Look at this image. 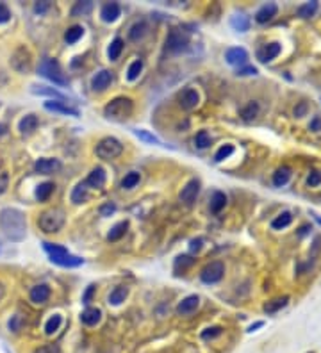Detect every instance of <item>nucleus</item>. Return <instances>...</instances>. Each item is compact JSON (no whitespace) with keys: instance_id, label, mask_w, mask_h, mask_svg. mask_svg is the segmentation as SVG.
I'll use <instances>...</instances> for the list:
<instances>
[{"instance_id":"nucleus-1","label":"nucleus","mask_w":321,"mask_h":353,"mask_svg":"<svg viewBox=\"0 0 321 353\" xmlns=\"http://www.w3.org/2000/svg\"><path fill=\"white\" fill-rule=\"evenodd\" d=\"M0 227L9 241H23L27 232L25 214L13 207H5L0 211Z\"/></svg>"},{"instance_id":"nucleus-2","label":"nucleus","mask_w":321,"mask_h":353,"mask_svg":"<svg viewBox=\"0 0 321 353\" xmlns=\"http://www.w3.org/2000/svg\"><path fill=\"white\" fill-rule=\"evenodd\" d=\"M43 248L50 255V260L54 264L62 266V268H77V266H82L84 260L80 257H75L68 252L64 246H59V244L54 243H43Z\"/></svg>"},{"instance_id":"nucleus-3","label":"nucleus","mask_w":321,"mask_h":353,"mask_svg":"<svg viewBox=\"0 0 321 353\" xmlns=\"http://www.w3.org/2000/svg\"><path fill=\"white\" fill-rule=\"evenodd\" d=\"M38 225L43 232L47 234H56L62 229L64 225V211L62 209H48V211H43L38 218Z\"/></svg>"},{"instance_id":"nucleus-4","label":"nucleus","mask_w":321,"mask_h":353,"mask_svg":"<svg viewBox=\"0 0 321 353\" xmlns=\"http://www.w3.org/2000/svg\"><path fill=\"white\" fill-rule=\"evenodd\" d=\"M132 109H134V104H132V100L129 97H118V98L111 100L105 105L104 115L113 119H123L132 115Z\"/></svg>"},{"instance_id":"nucleus-5","label":"nucleus","mask_w":321,"mask_h":353,"mask_svg":"<svg viewBox=\"0 0 321 353\" xmlns=\"http://www.w3.org/2000/svg\"><path fill=\"white\" fill-rule=\"evenodd\" d=\"M40 75L48 80H52L56 86H66L68 80L62 73L59 62L54 61V59H43L41 64H40Z\"/></svg>"},{"instance_id":"nucleus-6","label":"nucleus","mask_w":321,"mask_h":353,"mask_svg":"<svg viewBox=\"0 0 321 353\" xmlns=\"http://www.w3.org/2000/svg\"><path fill=\"white\" fill-rule=\"evenodd\" d=\"M121 152H123V145L116 137H104L97 145V156L100 159H105V161L116 159L118 156H121Z\"/></svg>"},{"instance_id":"nucleus-7","label":"nucleus","mask_w":321,"mask_h":353,"mask_svg":"<svg viewBox=\"0 0 321 353\" xmlns=\"http://www.w3.org/2000/svg\"><path fill=\"white\" fill-rule=\"evenodd\" d=\"M223 275H225V264H223L221 260H214V262H211V264L203 268L202 273H200V278L205 284H216V282L221 280Z\"/></svg>"},{"instance_id":"nucleus-8","label":"nucleus","mask_w":321,"mask_h":353,"mask_svg":"<svg viewBox=\"0 0 321 353\" xmlns=\"http://www.w3.org/2000/svg\"><path fill=\"white\" fill-rule=\"evenodd\" d=\"M187 43H189V38H187L186 32L179 31V29H173V31L168 34L166 48H168L170 52H182V50L187 47Z\"/></svg>"},{"instance_id":"nucleus-9","label":"nucleus","mask_w":321,"mask_h":353,"mask_svg":"<svg viewBox=\"0 0 321 353\" xmlns=\"http://www.w3.org/2000/svg\"><path fill=\"white\" fill-rule=\"evenodd\" d=\"M177 100H179V105H181L182 109L186 111H191L195 109L198 105V102H200V95H198L197 89H182L181 93H179V97H177Z\"/></svg>"},{"instance_id":"nucleus-10","label":"nucleus","mask_w":321,"mask_h":353,"mask_svg":"<svg viewBox=\"0 0 321 353\" xmlns=\"http://www.w3.org/2000/svg\"><path fill=\"white\" fill-rule=\"evenodd\" d=\"M11 64H15V68L18 72H29V68H31V54H29V50L23 47L18 48V50L13 54Z\"/></svg>"},{"instance_id":"nucleus-11","label":"nucleus","mask_w":321,"mask_h":353,"mask_svg":"<svg viewBox=\"0 0 321 353\" xmlns=\"http://www.w3.org/2000/svg\"><path fill=\"white\" fill-rule=\"evenodd\" d=\"M225 59H227L228 64L241 68L243 64H246V61H248V52L241 47H232L225 52Z\"/></svg>"},{"instance_id":"nucleus-12","label":"nucleus","mask_w":321,"mask_h":353,"mask_svg":"<svg viewBox=\"0 0 321 353\" xmlns=\"http://www.w3.org/2000/svg\"><path fill=\"white\" fill-rule=\"evenodd\" d=\"M280 52H282V45H280L279 41H273L264 45L262 48H259V50H257V58H259L261 62H269L273 61L275 58H279Z\"/></svg>"},{"instance_id":"nucleus-13","label":"nucleus","mask_w":321,"mask_h":353,"mask_svg":"<svg viewBox=\"0 0 321 353\" xmlns=\"http://www.w3.org/2000/svg\"><path fill=\"white\" fill-rule=\"evenodd\" d=\"M34 170L41 175H50V173H56L57 170H61V162L57 159H50V157H43V159H38L36 164H34Z\"/></svg>"},{"instance_id":"nucleus-14","label":"nucleus","mask_w":321,"mask_h":353,"mask_svg":"<svg viewBox=\"0 0 321 353\" xmlns=\"http://www.w3.org/2000/svg\"><path fill=\"white\" fill-rule=\"evenodd\" d=\"M198 305H200V298H198L197 294L186 296V298L177 305V314H181V316H189V314H193V312L197 311Z\"/></svg>"},{"instance_id":"nucleus-15","label":"nucleus","mask_w":321,"mask_h":353,"mask_svg":"<svg viewBox=\"0 0 321 353\" xmlns=\"http://www.w3.org/2000/svg\"><path fill=\"white\" fill-rule=\"evenodd\" d=\"M277 13H279V5L275 4V2L264 4L255 13V21H257V23H268V21H271L275 16H277Z\"/></svg>"},{"instance_id":"nucleus-16","label":"nucleus","mask_w":321,"mask_h":353,"mask_svg":"<svg viewBox=\"0 0 321 353\" xmlns=\"http://www.w3.org/2000/svg\"><path fill=\"white\" fill-rule=\"evenodd\" d=\"M198 191H200V182L197 180V178H191V180L187 182L186 186L182 187L181 195H179V198H181V202H186V203H191L195 198H197Z\"/></svg>"},{"instance_id":"nucleus-17","label":"nucleus","mask_w":321,"mask_h":353,"mask_svg":"<svg viewBox=\"0 0 321 353\" xmlns=\"http://www.w3.org/2000/svg\"><path fill=\"white\" fill-rule=\"evenodd\" d=\"M111 82H113V73L109 72V70H100L93 77V80H91V88L95 91H104V89L109 88Z\"/></svg>"},{"instance_id":"nucleus-18","label":"nucleus","mask_w":321,"mask_h":353,"mask_svg":"<svg viewBox=\"0 0 321 353\" xmlns=\"http://www.w3.org/2000/svg\"><path fill=\"white\" fill-rule=\"evenodd\" d=\"M48 298H50V287L47 284H40V286L32 287L31 289V300L38 305H41V303H47Z\"/></svg>"},{"instance_id":"nucleus-19","label":"nucleus","mask_w":321,"mask_h":353,"mask_svg":"<svg viewBox=\"0 0 321 353\" xmlns=\"http://www.w3.org/2000/svg\"><path fill=\"white\" fill-rule=\"evenodd\" d=\"M120 15H121V7H120L116 2H109V4H105L104 7H102V11H100L102 20L107 21V23H111V21H114V20H118Z\"/></svg>"},{"instance_id":"nucleus-20","label":"nucleus","mask_w":321,"mask_h":353,"mask_svg":"<svg viewBox=\"0 0 321 353\" xmlns=\"http://www.w3.org/2000/svg\"><path fill=\"white\" fill-rule=\"evenodd\" d=\"M291 223H293V213H291V211H282L279 216H275V218L271 219V229L273 230L287 229Z\"/></svg>"},{"instance_id":"nucleus-21","label":"nucleus","mask_w":321,"mask_h":353,"mask_svg":"<svg viewBox=\"0 0 321 353\" xmlns=\"http://www.w3.org/2000/svg\"><path fill=\"white\" fill-rule=\"evenodd\" d=\"M100 319H102V312L99 309H93V307H89L86 311L80 314V321L86 325V327H95V325H99Z\"/></svg>"},{"instance_id":"nucleus-22","label":"nucleus","mask_w":321,"mask_h":353,"mask_svg":"<svg viewBox=\"0 0 321 353\" xmlns=\"http://www.w3.org/2000/svg\"><path fill=\"white\" fill-rule=\"evenodd\" d=\"M105 184V172L104 168L97 166L93 170V172L89 173L88 180H86V186H91L95 187V189H99V187H102Z\"/></svg>"},{"instance_id":"nucleus-23","label":"nucleus","mask_w":321,"mask_h":353,"mask_svg":"<svg viewBox=\"0 0 321 353\" xmlns=\"http://www.w3.org/2000/svg\"><path fill=\"white\" fill-rule=\"evenodd\" d=\"M289 303V296H279V298H275V300H269L268 303L264 305V312L266 314H277L279 311H282L285 305Z\"/></svg>"},{"instance_id":"nucleus-24","label":"nucleus","mask_w":321,"mask_h":353,"mask_svg":"<svg viewBox=\"0 0 321 353\" xmlns=\"http://www.w3.org/2000/svg\"><path fill=\"white\" fill-rule=\"evenodd\" d=\"M291 175H293V170H291L289 166H280L279 170L273 173V186L277 187L285 186V184L289 182Z\"/></svg>"},{"instance_id":"nucleus-25","label":"nucleus","mask_w":321,"mask_h":353,"mask_svg":"<svg viewBox=\"0 0 321 353\" xmlns=\"http://www.w3.org/2000/svg\"><path fill=\"white\" fill-rule=\"evenodd\" d=\"M259 111H261L259 102L252 100V102H248V104L241 109V118H243L244 121H254V119L259 116Z\"/></svg>"},{"instance_id":"nucleus-26","label":"nucleus","mask_w":321,"mask_h":353,"mask_svg":"<svg viewBox=\"0 0 321 353\" xmlns=\"http://www.w3.org/2000/svg\"><path fill=\"white\" fill-rule=\"evenodd\" d=\"M45 109L48 111H54V113H61V115H70V116H79V111L77 109H72V107H68V105L61 104V102H45Z\"/></svg>"},{"instance_id":"nucleus-27","label":"nucleus","mask_w":321,"mask_h":353,"mask_svg":"<svg viewBox=\"0 0 321 353\" xmlns=\"http://www.w3.org/2000/svg\"><path fill=\"white\" fill-rule=\"evenodd\" d=\"M38 123H40V121H38V116L27 115L25 118H21V121H20V132L25 136L32 134V132L38 129Z\"/></svg>"},{"instance_id":"nucleus-28","label":"nucleus","mask_w":321,"mask_h":353,"mask_svg":"<svg viewBox=\"0 0 321 353\" xmlns=\"http://www.w3.org/2000/svg\"><path fill=\"white\" fill-rule=\"evenodd\" d=\"M320 9V2H305V4L298 5L296 9V15L300 18H312L316 15V11Z\"/></svg>"},{"instance_id":"nucleus-29","label":"nucleus","mask_w":321,"mask_h":353,"mask_svg":"<svg viewBox=\"0 0 321 353\" xmlns=\"http://www.w3.org/2000/svg\"><path fill=\"white\" fill-rule=\"evenodd\" d=\"M84 36V29L80 25H73L70 27L66 32H64V41L68 43V45H73V43H77L80 38Z\"/></svg>"},{"instance_id":"nucleus-30","label":"nucleus","mask_w":321,"mask_h":353,"mask_svg":"<svg viewBox=\"0 0 321 353\" xmlns=\"http://www.w3.org/2000/svg\"><path fill=\"white\" fill-rule=\"evenodd\" d=\"M146 31H148V25H146L145 21H138V23H134V25L130 27L129 38L132 41H138V39H141V38L145 36Z\"/></svg>"},{"instance_id":"nucleus-31","label":"nucleus","mask_w":321,"mask_h":353,"mask_svg":"<svg viewBox=\"0 0 321 353\" xmlns=\"http://www.w3.org/2000/svg\"><path fill=\"white\" fill-rule=\"evenodd\" d=\"M230 25H232L238 32H246V31L250 29L248 16H244V15H236V16H232V20H230Z\"/></svg>"},{"instance_id":"nucleus-32","label":"nucleus","mask_w":321,"mask_h":353,"mask_svg":"<svg viewBox=\"0 0 321 353\" xmlns=\"http://www.w3.org/2000/svg\"><path fill=\"white\" fill-rule=\"evenodd\" d=\"M225 205H227V196H225V193L214 191L213 198H211V209H213V213H220L221 209H225Z\"/></svg>"},{"instance_id":"nucleus-33","label":"nucleus","mask_w":321,"mask_h":353,"mask_svg":"<svg viewBox=\"0 0 321 353\" xmlns=\"http://www.w3.org/2000/svg\"><path fill=\"white\" fill-rule=\"evenodd\" d=\"M127 294H129L127 287H116V289H113L111 294H109V303H111V305H120V303L125 301Z\"/></svg>"},{"instance_id":"nucleus-34","label":"nucleus","mask_w":321,"mask_h":353,"mask_svg":"<svg viewBox=\"0 0 321 353\" xmlns=\"http://www.w3.org/2000/svg\"><path fill=\"white\" fill-rule=\"evenodd\" d=\"M61 325H62L61 314H54V316L45 323V333H47V335H54V333L61 328Z\"/></svg>"},{"instance_id":"nucleus-35","label":"nucleus","mask_w":321,"mask_h":353,"mask_svg":"<svg viewBox=\"0 0 321 353\" xmlns=\"http://www.w3.org/2000/svg\"><path fill=\"white\" fill-rule=\"evenodd\" d=\"M127 229H129V223H127V221H120V223H116L113 229H111V232L107 234V241H118V239L127 232Z\"/></svg>"},{"instance_id":"nucleus-36","label":"nucleus","mask_w":321,"mask_h":353,"mask_svg":"<svg viewBox=\"0 0 321 353\" xmlns=\"http://www.w3.org/2000/svg\"><path fill=\"white\" fill-rule=\"evenodd\" d=\"M54 184L52 182H43L41 186H38V189H36V198L40 200V202H45V200H48V196L52 195V191H54Z\"/></svg>"},{"instance_id":"nucleus-37","label":"nucleus","mask_w":321,"mask_h":353,"mask_svg":"<svg viewBox=\"0 0 321 353\" xmlns=\"http://www.w3.org/2000/svg\"><path fill=\"white\" fill-rule=\"evenodd\" d=\"M32 93L34 95H47V97H52V98L64 100V95L59 93V91L54 89V88H47V86H32Z\"/></svg>"},{"instance_id":"nucleus-38","label":"nucleus","mask_w":321,"mask_h":353,"mask_svg":"<svg viewBox=\"0 0 321 353\" xmlns=\"http://www.w3.org/2000/svg\"><path fill=\"white\" fill-rule=\"evenodd\" d=\"M123 39L121 38H116L113 43H111V47H109V50H107V56H109V59L111 61H116V59L120 58V54H121V50H123Z\"/></svg>"},{"instance_id":"nucleus-39","label":"nucleus","mask_w":321,"mask_h":353,"mask_svg":"<svg viewBox=\"0 0 321 353\" xmlns=\"http://www.w3.org/2000/svg\"><path fill=\"white\" fill-rule=\"evenodd\" d=\"M88 187H86V182L84 184H79L75 189L72 191V202L73 203H82L88 200V191H86Z\"/></svg>"},{"instance_id":"nucleus-40","label":"nucleus","mask_w":321,"mask_h":353,"mask_svg":"<svg viewBox=\"0 0 321 353\" xmlns=\"http://www.w3.org/2000/svg\"><path fill=\"white\" fill-rule=\"evenodd\" d=\"M140 180H141L140 173H138V172H130V173H127V175H125V178L121 180V187H123V189H132V187H136L138 184H140Z\"/></svg>"},{"instance_id":"nucleus-41","label":"nucleus","mask_w":321,"mask_h":353,"mask_svg":"<svg viewBox=\"0 0 321 353\" xmlns=\"http://www.w3.org/2000/svg\"><path fill=\"white\" fill-rule=\"evenodd\" d=\"M91 9H93V4H91V2H77V4L72 7V16H84L88 15Z\"/></svg>"},{"instance_id":"nucleus-42","label":"nucleus","mask_w":321,"mask_h":353,"mask_svg":"<svg viewBox=\"0 0 321 353\" xmlns=\"http://www.w3.org/2000/svg\"><path fill=\"white\" fill-rule=\"evenodd\" d=\"M195 145H197V148H200V150L211 146V136L207 134V130H200V132H198L197 137H195Z\"/></svg>"},{"instance_id":"nucleus-43","label":"nucleus","mask_w":321,"mask_h":353,"mask_svg":"<svg viewBox=\"0 0 321 353\" xmlns=\"http://www.w3.org/2000/svg\"><path fill=\"white\" fill-rule=\"evenodd\" d=\"M141 70H143V61H141V59H136V61L129 66V72H127V78H129V80H136V78L140 77Z\"/></svg>"},{"instance_id":"nucleus-44","label":"nucleus","mask_w":321,"mask_h":353,"mask_svg":"<svg viewBox=\"0 0 321 353\" xmlns=\"http://www.w3.org/2000/svg\"><path fill=\"white\" fill-rule=\"evenodd\" d=\"M234 154V145H223L220 150L214 154V161L216 162H221V161H225L227 157H230Z\"/></svg>"},{"instance_id":"nucleus-45","label":"nucleus","mask_w":321,"mask_h":353,"mask_svg":"<svg viewBox=\"0 0 321 353\" xmlns=\"http://www.w3.org/2000/svg\"><path fill=\"white\" fill-rule=\"evenodd\" d=\"M134 134L140 137V139L146 141V143H152V145H162L159 137H156L154 134H150L148 130H134Z\"/></svg>"},{"instance_id":"nucleus-46","label":"nucleus","mask_w":321,"mask_h":353,"mask_svg":"<svg viewBox=\"0 0 321 353\" xmlns=\"http://www.w3.org/2000/svg\"><path fill=\"white\" fill-rule=\"evenodd\" d=\"M221 332H223L221 327H209L200 333V337H202L203 341H209V339H214L218 337V335H221Z\"/></svg>"},{"instance_id":"nucleus-47","label":"nucleus","mask_w":321,"mask_h":353,"mask_svg":"<svg viewBox=\"0 0 321 353\" xmlns=\"http://www.w3.org/2000/svg\"><path fill=\"white\" fill-rule=\"evenodd\" d=\"M307 186L309 187H318L321 186V172L320 170H311L307 175Z\"/></svg>"},{"instance_id":"nucleus-48","label":"nucleus","mask_w":321,"mask_h":353,"mask_svg":"<svg viewBox=\"0 0 321 353\" xmlns=\"http://www.w3.org/2000/svg\"><path fill=\"white\" fill-rule=\"evenodd\" d=\"M21 325H23V317L20 316V314H15L13 316V319L9 321V330L11 332H20L21 330Z\"/></svg>"},{"instance_id":"nucleus-49","label":"nucleus","mask_w":321,"mask_h":353,"mask_svg":"<svg viewBox=\"0 0 321 353\" xmlns=\"http://www.w3.org/2000/svg\"><path fill=\"white\" fill-rule=\"evenodd\" d=\"M7 186H9V173L0 170V195H4Z\"/></svg>"},{"instance_id":"nucleus-50","label":"nucleus","mask_w":321,"mask_h":353,"mask_svg":"<svg viewBox=\"0 0 321 353\" xmlns=\"http://www.w3.org/2000/svg\"><path fill=\"white\" fill-rule=\"evenodd\" d=\"M307 111H309V105H307V102H298L295 107V116L296 118H303V116L307 115Z\"/></svg>"},{"instance_id":"nucleus-51","label":"nucleus","mask_w":321,"mask_h":353,"mask_svg":"<svg viewBox=\"0 0 321 353\" xmlns=\"http://www.w3.org/2000/svg\"><path fill=\"white\" fill-rule=\"evenodd\" d=\"M34 353H61L56 344H45V346H40V348L34 350Z\"/></svg>"},{"instance_id":"nucleus-52","label":"nucleus","mask_w":321,"mask_h":353,"mask_svg":"<svg viewBox=\"0 0 321 353\" xmlns=\"http://www.w3.org/2000/svg\"><path fill=\"white\" fill-rule=\"evenodd\" d=\"M257 73V68L255 66H241L238 70L239 77H248V75H255Z\"/></svg>"},{"instance_id":"nucleus-53","label":"nucleus","mask_w":321,"mask_h":353,"mask_svg":"<svg viewBox=\"0 0 321 353\" xmlns=\"http://www.w3.org/2000/svg\"><path fill=\"white\" fill-rule=\"evenodd\" d=\"M309 129H311L312 132H321V116H314V118L311 119Z\"/></svg>"},{"instance_id":"nucleus-54","label":"nucleus","mask_w":321,"mask_h":353,"mask_svg":"<svg viewBox=\"0 0 321 353\" xmlns=\"http://www.w3.org/2000/svg\"><path fill=\"white\" fill-rule=\"evenodd\" d=\"M114 211H116V205H114V203H105V205L100 207V214H102V216H111Z\"/></svg>"},{"instance_id":"nucleus-55","label":"nucleus","mask_w":321,"mask_h":353,"mask_svg":"<svg viewBox=\"0 0 321 353\" xmlns=\"http://www.w3.org/2000/svg\"><path fill=\"white\" fill-rule=\"evenodd\" d=\"M9 18H11V11L7 9L4 4H0V23H5Z\"/></svg>"},{"instance_id":"nucleus-56","label":"nucleus","mask_w":321,"mask_h":353,"mask_svg":"<svg viewBox=\"0 0 321 353\" xmlns=\"http://www.w3.org/2000/svg\"><path fill=\"white\" fill-rule=\"evenodd\" d=\"M93 294H95V286H88V289H86V293H84L82 296V303L88 305L89 301H91V298H93Z\"/></svg>"},{"instance_id":"nucleus-57","label":"nucleus","mask_w":321,"mask_h":353,"mask_svg":"<svg viewBox=\"0 0 321 353\" xmlns=\"http://www.w3.org/2000/svg\"><path fill=\"white\" fill-rule=\"evenodd\" d=\"M48 7H50V2H38V4L34 5V11L40 13V15H43V13L48 11Z\"/></svg>"},{"instance_id":"nucleus-58","label":"nucleus","mask_w":321,"mask_h":353,"mask_svg":"<svg viewBox=\"0 0 321 353\" xmlns=\"http://www.w3.org/2000/svg\"><path fill=\"white\" fill-rule=\"evenodd\" d=\"M193 264V259H189V257H186V255H184V257H179V259L175 260V266L177 268H184V266H191Z\"/></svg>"},{"instance_id":"nucleus-59","label":"nucleus","mask_w":321,"mask_h":353,"mask_svg":"<svg viewBox=\"0 0 321 353\" xmlns=\"http://www.w3.org/2000/svg\"><path fill=\"white\" fill-rule=\"evenodd\" d=\"M200 248H202V239H193L191 244H189V250L191 252H200Z\"/></svg>"},{"instance_id":"nucleus-60","label":"nucleus","mask_w":321,"mask_h":353,"mask_svg":"<svg viewBox=\"0 0 321 353\" xmlns=\"http://www.w3.org/2000/svg\"><path fill=\"white\" fill-rule=\"evenodd\" d=\"M264 327V321H257V323H254V325H250L248 327V330H246V332L248 333H252V332H255V330H257V328H262Z\"/></svg>"},{"instance_id":"nucleus-61","label":"nucleus","mask_w":321,"mask_h":353,"mask_svg":"<svg viewBox=\"0 0 321 353\" xmlns=\"http://www.w3.org/2000/svg\"><path fill=\"white\" fill-rule=\"evenodd\" d=\"M309 229H311L309 225H303V227H301V229H300V232H298V234H300V235H305L307 232H309Z\"/></svg>"},{"instance_id":"nucleus-62","label":"nucleus","mask_w":321,"mask_h":353,"mask_svg":"<svg viewBox=\"0 0 321 353\" xmlns=\"http://www.w3.org/2000/svg\"><path fill=\"white\" fill-rule=\"evenodd\" d=\"M4 296H5V286L2 284V282H0V301H2V298H4Z\"/></svg>"},{"instance_id":"nucleus-63","label":"nucleus","mask_w":321,"mask_h":353,"mask_svg":"<svg viewBox=\"0 0 321 353\" xmlns=\"http://www.w3.org/2000/svg\"><path fill=\"white\" fill-rule=\"evenodd\" d=\"M309 353H312V352H309Z\"/></svg>"}]
</instances>
